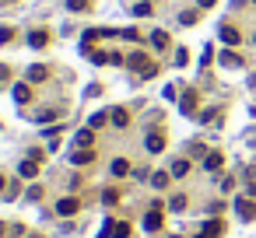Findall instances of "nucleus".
<instances>
[{"instance_id":"obj_18","label":"nucleus","mask_w":256,"mask_h":238,"mask_svg":"<svg viewBox=\"0 0 256 238\" xmlns=\"http://www.w3.org/2000/svg\"><path fill=\"white\" fill-rule=\"evenodd\" d=\"M133 14H137V18H147V14H151V4L144 0V4H137V7H133Z\"/></svg>"},{"instance_id":"obj_7","label":"nucleus","mask_w":256,"mask_h":238,"mask_svg":"<svg viewBox=\"0 0 256 238\" xmlns=\"http://www.w3.org/2000/svg\"><path fill=\"white\" fill-rule=\"evenodd\" d=\"M28 77H32V81H46V77H49V70L42 67V63H35L32 70H28Z\"/></svg>"},{"instance_id":"obj_5","label":"nucleus","mask_w":256,"mask_h":238,"mask_svg":"<svg viewBox=\"0 0 256 238\" xmlns=\"http://www.w3.org/2000/svg\"><path fill=\"white\" fill-rule=\"evenodd\" d=\"M221 42H228V46H239V32L232 25H221Z\"/></svg>"},{"instance_id":"obj_11","label":"nucleus","mask_w":256,"mask_h":238,"mask_svg":"<svg viewBox=\"0 0 256 238\" xmlns=\"http://www.w3.org/2000/svg\"><path fill=\"white\" fill-rule=\"evenodd\" d=\"M179 109H183V112H186V116H190V112H193V109H197V95H193V91H190V95H186V98H183V105H179Z\"/></svg>"},{"instance_id":"obj_4","label":"nucleus","mask_w":256,"mask_h":238,"mask_svg":"<svg viewBox=\"0 0 256 238\" xmlns=\"http://www.w3.org/2000/svg\"><path fill=\"white\" fill-rule=\"evenodd\" d=\"M161 147H165V137H161V133H147V151H151V154H158Z\"/></svg>"},{"instance_id":"obj_25","label":"nucleus","mask_w":256,"mask_h":238,"mask_svg":"<svg viewBox=\"0 0 256 238\" xmlns=\"http://www.w3.org/2000/svg\"><path fill=\"white\" fill-rule=\"evenodd\" d=\"M210 4H214V0H200V7H210Z\"/></svg>"},{"instance_id":"obj_23","label":"nucleus","mask_w":256,"mask_h":238,"mask_svg":"<svg viewBox=\"0 0 256 238\" xmlns=\"http://www.w3.org/2000/svg\"><path fill=\"white\" fill-rule=\"evenodd\" d=\"M92 126H105V112H95L92 116Z\"/></svg>"},{"instance_id":"obj_1","label":"nucleus","mask_w":256,"mask_h":238,"mask_svg":"<svg viewBox=\"0 0 256 238\" xmlns=\"http://www.w3.org/2000/svg\"><path fill=\"white\" fill-rule=\"evenodd\" d=\"M46 42H49V32H42V28L28 35V46H32V49H46Z\"/></svg>"},{"instance_id":"obj_3","label":"nucleus","mask_w":256,"mask_h":238,"mask_svg":"<svg viewBox=\"0 0 256 238\" xmlns=\"http://www.w3.org/2000/svg\"><path fill=\"white\" fill-rule=\"evenodd\" d=\"M14 102H18V105L32 102V88H28V84H14Z\"/></svg>"},{"instance_id":"obj_6","label":"nucleus","mask_w":256,"mask_h":238,"mask_svg":"<svg viewBox=\"0 0 256 238\" xmlns=\"http://www.w3.org/2000/svg\"><path fill=\"white\" fill-rule=\"evenodd\" d=\"M221 231H224V224H221V221H210V224L204 228V235H200V238H218Z\"/></svg>"},{"instance_id":"obj_10","label":"nucleus","mask_w":256,"mask_h":238,"mask_svg":"<svg viewBox=\"0 0 256 238\" xmlns=\"http://www.w3.org/2000/svg\"><path fill=\"white\" fill-rule=\"evenodd\" d=\"M112 123H116V126H127V123H130L127 109H112Z\"/></svg>"},{"instance_id":"obj_17","label":"nucleus","mask_w":256,"mask_h":238,"mask_svg":"<svg viewBox=\"0 0 256 238\" xmlns=\"http://www.w3.org/2000/svg\"><path fill=\"white\" fill-rule=\"evenodd\" d=\"M130 235V224H112V238H127Z\"/></svg>"},{"instance_id":"obj_12","label":"nucleus","mask_w":256,"mask_h":238,"mask_svg":"<svg viewBox=\"0 0 256 238\" xmlns=\"http://www.w3.org/2000/svg\"><path fill=\"white\" fill-rule=\"evenodd\" d=\"M221 63L224 67H242V60H239L235 53H221Z\"/></svg>"},{"instance_id":"obj_24","label":"nucleus","mask_w":256,"mask_h":238,"mask_svg":"<svg viewBox=\"0 0 256 238\" xmlns=\"http://www.w3.org/2000/svg\"><path fill=\"white\" fill-rule=\"evenodd\" d=\"M11 35H14L11 28H0V46H4V42H11Z\"/></svg>"},{"instance_id":"obj_21","label":"nucleus","mask_w":256,"mask_h":238,"mask_svg":"<svg viewBox=\"0 0 256 238\" xmlns=\"http://www.w3.org/2000/svg\"><path fill=\"white\" fill-rule=\"evenodd\" d=\"M21 175L32 178V175H35V161H25V165H21Z\"/></svg>"},{"instance_id":"obj_14","label":"nucleus","mask_w":256,"mask_h":238,"mask_svg":"<svg viewBox=\"0 0 256 238\" xmlns=\"http://www.w3.org/2000/svg\"><path fill=\"white\" fill-rule=\"evenodd\" d=\"M144 228H147V231H158V228H161V217H158V214H147Z\"/></svg>"},{"instance_id":"obj_9","label":"nucleus","mask_w":256,"mask_h":238,"mask_svg":"<svg viewBox=\"0 0 256 238\" xmlns=\"http://www.w3.org/2000/svg\"><path fill=\"white\" fill-rule=\"evenodd\" d=\"M151 42H155V49H169V32H155Z\"/></svg>"},{"instance_id":"obj_13","label":"nucleus","mask_w":256,"mask_h":238,"mask_svg":"<svg viewBox=\"0 0 256 238\" xmlns=\"http://www.w3.org/2000/svg\"><path fill=\"white\" fill-rule=\"evenodd\" d=\"M127 172H130V161H123V158L112 161V175H127Z\"/></svg>"},{"instance_id":"obj_19","label":"nucleus","mask_w":256,"mask_h":238,"mask_svg":"<svg viewBox=\"0 0 256 238\" xmlns=\"http://www.w3.org/2000/svg\"><path fill=\"white\" fill-rule=\"evenodd\" d=\"M179 21H183V25H193V21H197V11H183V14H179Z\"/></svg>"},{"instance_id":"obj_26","label":"nucleus","mask_w":256,"mask_h":238,"mask_svg":"<svg viewBox=\"0 0 256 238\" xmlns=\"http://www.w3.org/2000/svg\"><path fill=\"white\" fill-rule=\"evenodd\" d=\"M0 238H4V224H0Z\"/></svg>"},{"instance_id":"obj_22","label":"nucleus","mask_w":256,"mask_h":238,"mask_svg":"<svg viewBox=\"0 0 256 238\" xmlns=\"http://www.w3.org/2000/svg\"><path fill=\"white\" fill-rule=\"evenodd\" d=\"M78 144H84V147L92 144V130H81V133H78Z\"/></svg>"},{"instance_id":"obj_16","label":"nucleus","mask_w":256,"mask_h":238,"mask_svg":"<svg viewBox=\"0 0 256 238\" xmlns=\"http://www.w3.org/2000/svg\"><path fill=\"white\" fill-rule=\"evenodd\" d=\"M204 168H210V172H214V168H221V154H207Z\"/></svg>"},{"instance_id":"obj_20","label":"nucleus","mask_w":256,"mask_h":238,"mask_svg":"<svg viewBox=\"0 0 256 238\" xmlns=\"http://www.w3.org/2000/svg\"><path fill=\"white\" fill-rule=\"evenodd\" d=\"M70 11H88V0H67Z\"/></svg>"},{"instance_id":"obj_2","label":"nucleus","mask_w":256,"mask_h":238,"mask_svg":"<svg viewBox=\"0 0 256 238\" xmlns=\"http://www.w3.org/2000/svg\"><path fill=\"white\" fill-rule=\"evenodd\" d=\"M78 207H81V203L74 200V196H64V200H60V207H56V210L64 214V217H70V214H78Z\"/></svg>"},{"instance_id":"obj_8","label":"nucleus","mask_w":256,"mask_h":238,"mask_svg":"<svg viewBox=\"0 0 256 238\" xmlns=\"http://www.w3.org/2000/svg\"><path fill=\"white\" fill-rule=\"evenodd\" d=\"M127 63H130L133 70H144V67H147V56H144V53H133V56L127 60Z\"/></svg>"},{"instance_id":"obj_15","label":"nucleus","mask_w":256,"mask_h":238,"mask_svg":"<svg viewBox=\"0 0 256 238\" xmlns=\"http://www.w3.org/2000/svg\"><path fill=\"white\" fill-rule=\"evenodd\" d=\"M186 172H190V161H176V165H172V175L176 178H183Z\"/></svg>"}]
</instances>
